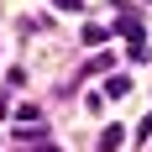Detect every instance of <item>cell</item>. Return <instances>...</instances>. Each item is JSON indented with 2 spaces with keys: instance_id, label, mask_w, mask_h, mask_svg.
Returning <instances> with one entry per match:
<instances>
[{
  "instance_id": "obj_1",
  "label": "cell",
  "mask_w": 152,
  "mask_h": 152,
  "mask_svg": "<svg viewBox=\"0 0 152 152\" xmlns=\"http://www.w3.org/2000/svg\"><path fill=\"white\" fill-rule=\"evenodd\" d=\"M121 142H126V126H105L100 131V152H121Z\"/></svg>"
},
{
  "instance_id": "obj_2",
  "label": "cell",
  "mask_w": 152,
  "mask_h": 152,
  "mask_svg": "<svg viewBox=\"0 0 152 152\" xmlns=\"http://www.w3.org/2000/svg\"><path fill=\"white\" fill-rule=\"evenodd\" d=\"M58 5H68V11H79V0H58Z\"/></svg>"
}]
</instances>
